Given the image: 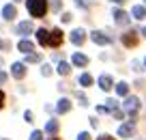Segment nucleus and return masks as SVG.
I'll use <instances>...</instances> for the list:
<instances>
[{
  "instance_id": "393cba45",
  "label": "nucleus",
  "mask_w": 146,
  "mask_h": 140,
  "mask_svg": "<svg viewBox=\"0 0 146 140\" xmlns=\"http://www.w3.org/2000/svg\"><path fill=\"white\" fill-rule=\"evenodd\" d=\"M41 73H43V76H52V67H50V65H43V67H41Z\"/></svg>"
},
{
  "instance_id": "f3484780",
  "label": "nucleus",
  "mask_w": 146,
  "mask_h": 140,
  "mask_svg": "<svg viewBox=\"0 0 146 140\" xmlns=\"http://www.w3.org/2000/svg\"><path fill=\"white\" fill-rule=\"evenodd\" d=\"M131 13H133V17H135V19H144V17H146V9H144V7H140V5L133 7Z\"/></svg>"
},
{
  "instance_id": "20e7f679",
  "label": "nucleus",
  "mask_w": 146,
  "mask_h": 140,
  "mask_svg": "<svg viewBox=\"0 0 146 140\" xmlns=\"http://www.w3.org/2000/svg\"><path fill=\"white\" fill-rule=\"evenodd\" d=\"M133 134H135V125H133V123H125V125L118 127V136L120 138H131Z\"/></svg>"
},
{
  "instance_id": "b1692460",
  "label": "nucleus",
  "mask_w": 146,
  "mask_h": 140,
  "mask_svg": "<svg viewBox=\"0 0 146 140\" xmlns=\"http://www.w3.org/2000/svg\"><path fill=\"white\" fill-rule=\"evenodd\" d=\"M41 138H43V131H39V129L30 134V140H41Z\"/></svg>"
},
{
  "instance_id": "e433bc0d",
  "label": "nucleus",
  "mask_w": 146,
  "mask_h": 140,
  "mask_svg": "<svg viewBox=\"0 0 146 140\" xmlns=\"http://www.w3.org/2000/svg\"><path fill=\"white\" fill-rule=\"evenodd\" d=\"M15 2H19V0H15Z\"/></svg>"
},
{
  "instance_id": "423d86ee",
  "label": "nucleus",
  "mask_w": 146,
  "mask_h": 140,
  "mask_svg": "<svg viewBox=\"0 0 146 140\" xmlns=\"http://www.w3.org/2000/svg\"><path fill=\"white\" fill-rule=\"evenodd\" d=\"M123 43L127 45V48H133V45L137 43V32H135V30L125 32V35H123Z\"/></svg>"
},
{
  "instance_id": "bb28decb",
  "label": "nucleus",
  "mask_w": 146,
  "mask_h": 140,
  "mask_svg": "<svg viewBox=\"0 0 146 140\" xmlns=\"http://www.w3.org/2000/svg\"><path fill=\"white\" fill-rule=\"evenodd\" d=\"M75 5L82 7V9H86V7H88V0H75Z\"/></svg>"
},
{
  "instance_id": "a878e982",
  "label": "nucleus",
  "mask_w": 146,
  "mask_h": 140,
  "mask_svg": "<svg viewBox=\"0 0 146 140\" xmlns=\"http://www.w3.org/2000/svg\"><path fill=\"white\" fill-rule=\"evenodd\" d=\"M78 140H92V136L88 134V131H82V134L78 136Z\"/></svg>"
},
{
  "instance_id": "0eeeda50",
  "label": "nucleus",
  "mask_w": 146,
  "mask_h": 140,
  "mask_svg": "<svg viewBox=\"0 0 146 140\" xmlns=\"http://www.w3.org/2000/svg\"><path fill=\"white\" fill-rule=\"evenodd\" d=\"M36 41H39L43 48H47V45H50V32H47L45 28H39V30H36Z\"/></svg>"
},
{
  "instance_id": "cd10ccee",
  "label": "nucleus",
  "mask_w": 146,
  "mask_h": 140,
  "mask_svg": "<svg viewBox=\"0 0 146 140\" xmlns=\"http://www.w3.org/2000/svg\"><path fill=\"white\" fill-rule=\"evenodd\" d=\"M5 82H7V73L0 71V84H5Z\"/></svg>"
},
{
  "instance_id": "ddd939ff",
  "label": "nucleus",
  "mask_w": 146,
  "mask_h": 140,
  "mask_svg": "<svg viewBox=\"0 0 146 140\" xmlns=\"http://www.w3.org/2000/svg\"><path fill=\"white\" fill-rule=\"evenodd\" d=\"M114 19H116V24H129V15L125 13V11H120V9H116L114 11Z\"/></svg>"
},
{
  "instance_id": "9b49d317",
  "label": "nucleus",
  "mask_w": 146,
  "mask_h": 140,
  "mask_svg": "<svg viewBox=\"0 0 146 140\" xmlns=\"http://www.w3.org/2000/svg\"><path fill=\"white\" fill-rule=\"evenodd\" d=\"M15 15H17V11H15L13 5H5V7H2V17H5V19H13Z\"/></svg>"
},
{
  "instance_id": "c756f323",
  "label": "nucleus",
  "mask_w": 146,
  "mask_h": 140,
  "mask_svg": "<svg viewBox=\"0 0 146 140\" xmlns=\"http://www.w3.org/2000/svg\"><path fill=\"white\" fill-rule=\"evenodd\" d=\"M24 119H26V121H32V112H30V110H28V112H24Z\"/></svg>"
},
{
  "instance_id": "f03ea898",
  "label": "nucleus",
  "mask_w": 146,
  "mask_h": 140,
  "mask_svg": "<svg viewBox=\"0 0 146 140\" xmlns=\"http://www.w3.org/2000/svg\"><path fill=\"white\" fill-rule=\"evenodd\" d=\"M137 108H140V99H137V97H127V99H125V112L127 114H135L137 112Z\"/></svg>"
},
{
  "instance_id": "a211bd4d",
  "label": "nucleus",
  "mask_w": 146,
  "mask_h": 140,
  "mask_svg": "<svg viewBox=\"0 0 146 140\" xmlns=\"http://www.w3.org/2000/svg\"><path fill=\"white\" fill-rule=\"evenodd\" d=\"M56 71H58L60 76H69V73H71V65L62 60V63H58V69H56Z\"/></svg>"
},
{
  "instance_id": "6e6552de",
  "label": "nucleus",
  "mask_w": 146,
  "mask_h": 140,
  "mask_svg": "<svg viewBox=\"0 0 146 140\" xmlns=\"http://www.w3.org/2000/svg\"><path fill=\"white\" fill-rule=\"evenodd\" d=\"M62 43V30L60 28H54L50 32V45H60Z\"/></svg>"
},
{
  "instance_id": "f704fd0d",
  "label": "nucleus",
  "mask_w": 146,
  "mask_h": 140,
  "mask_svg": "<svg viewBox=\"0 0 146 140\" xmlns=\"http://www.w3.org/2000/svg\"><path fill=\"white\" fill-rule=\"evenodd\" d=\"M50 140H58V138H50Z\"/></svg>"
},
{
  "instance_id": "6ab92c4d",
  "label": "nucleus",
  "mask_w": 146,
  "mask_h": 140,
  "mask_svg": "<svg viewBox=\"0 0 146 140\" xmlns=\"http://www.w3.org/2000/svg\"><path fill=\"white\" fill-rule=\"evenodd\" d=\"M116 93H118L120 97L129 95V84H127V82H120V84H116Z\"/></svg>"
},
{
  "instance_id": "c85d7f7f",
  "label": "nucleus",
  "mask_w": 146,
  "mask_h": 140,
  "mask_svg": "<svg viewBox=\"0 0 146 140\" xmlns=\"http://www.w3.org/2000/svg\"><path fill=\"white\" fill-rule=\"evenodd\" d=\"M62 22H64V24L71 22V13H64V15H62Z\"/></svg>"
},
{
  "instance_id": "1a4fd4ad",
  "label": "nucleus",
  "mask_w": 146,
  "mask_h": 140,
  "mask_svg": "<svg viewBox=\"0 0 146 140\" xmlns=\"http://www.w3.org/2000/svg\"><path fill=\"white\" fill-rule=\"evenodd\" d=\"M11 73H13V78H17V80H19V78H24V76H26V65H24V63H15Z\"/></svg>"
},
{
  "instance_id": "aec40b11",
  "label": "nucleus",
  "mask_w": 146,
  "mask_h": 140,
  "mask_svg": "<svg viewBox=\"0 0 146 140\" xmlns=\"http://www.w3.org/2000/svg\"><path fill=\"white\" fill-rule=\"evenodd\" d=\"M80 84L82 86H90L92 84V76L90 73H82V76H80Z\"/></svg>"
},
{
  "instance_id": "7c9ffc66",
  "label": "nucleus",
  "mask_w": 146,
  "mask_h": 140,
  "mask_svg": "<svg viewBox=\"0 0 146 140\" xmlns=\"http://www.w3.org/2000/svg\"><path fill=\"white\" fill-rule=\"evenodd\" d=\"M97 140H114V138H112V136H108V134H103V136H99Z\"/></svg>"
},
{
  "instance_id": "4c0bfd02",
  "label": "nucleus",
  "mask_w": 146,
  "mask_h": 140,
  "mask_svg": "<svg viewBox=\"0 0 146 140\" xmlns=\"http://www.w3.org/2000/svg\"><path fill=\"white\" fill-rule=\"evenodd\" d=\"M144 2H146V0H144Z\"/></svg>"
},
{
  "instance_id": "9d476101",
  "label": "nucleus",
  "mask_w": 146,
  "mask_h": 140,
  "mask_svg": "<svg viewBox=\"0 0 146 140\" xmlns=\"http://www.w3.org/2000/svg\"><path fill=\"white\" fill-rule=\"evenodd\" d=\"M17 50L19 52H24V54H30L32 50H35V45H32V41H26V39H22L17 43Z\"/></svg>"
},
{
  "instance_id": "f8f14e48",
  "label": "nucleus",
  "mask_w": 146,
  "mask_h": 140,
  "mask_svg": "<svg viewBox=\"0 0 146 140\" xmlns=\"http://www.w3.org/2000/svg\"><path fill=\"white\" fill-rule=\"evenodd\" d=\"M71 110V101L69 99H60L58 104H56V112L58 114H64V112H69Z\"/></svg>"
},
{
  "instance_id": "2eb2a0df",
  "label": "nucleus",
  "mask_w": 146,
  "mask_h": 140,
  "mask_svg": "<svg viewBox=\"0 0 146 140\" xmlns=\"http://www.w3.org/2000/svg\"><path fill=\"white\" fill-rule=\"evenodd\" d=\"M112 84H114V80H112L110 76H105V73L99 78V86H101L103 90H110V88H112Z\"/></svg>"
},
{
  "instance_id": "c9c22d12",
  "label": "nucleus",
  "mask_w": 146,
  "mask_h": 140,
  "mask_svg": "<svg viewBox=\"0 0 146 140\" xmlns=\"http://www.w3.org/2000/svg\"><path fill=\"white\" fill-rule=\"evenodd\" d=\"M0 48H2V41H0Z\"/></svg>"
},
{
  "instance_id": "473e14b6",
  "label": "nucleus",
  "mask_w": 146,
  "mask_h": 140,
  "mask_svg": "<svg viewBox=\"0 0 146 140\" xmlns=\"http://www.w3.org/2000/svg\"><path fill=\"white\" fill-rule=\"evenodd\" d=\"M112 2H118V5H123V2H125V0H112Z\"/></svg>"
},
{
  "instance_id": "39448f33",
  "label": "nucleus",
  "mask_w": 146,
  "mask_h": 140,
  "mask_svg": "<svg viewBox=\"0 0 146 140\" xmlns=\"http://www.w3.org/2000/svg\"><path fill=\"white\" fill-rule=\"evenodd\" d=\"M84 41H86V32H84L82 28H75V30L71 32V43L73 45H82Z\"/></svg>"
},
{
  "instance_id": "4468645a",
  "label": "nucleus",
  "mask_w": 146,
  "mask_h": 140,
  "mask_svg": "<svg viewBox=\"0 0 146 140\" xmlns=\"http://www.w3.org/2000/svg\"><path fill=\"white\" fill-rule=\"evenodd\" d=\"M71 63L75 65V67H86V65H88V58H86L84 54H73Z\"/></svg>"
},
{
  "instance_id": "4be33fe9",
  "label": "nucleus",
  "mask_w": 146,
  "mask_h": 140,
  "mask_svg": "<svg viewBox=\"0 0 146 140\" xmlns=\"http://www.w3.org/2000/svg\"><path fill=\"white\" fill-rule=\"evenodd\" d=\"M39 60H41V56H39V54H32V52H30V54H28V58H26V63H39Z\"/></svg>"
},
{
  "instance_id": "5701e85b",
  "label": "nucleus",
  "mask_w": 146,
  "mask_h": 140,
  "mask_svg": "<svg viewBox=\"0 0 146 140\" xmlns=\"http://www.w3.org/2000/svg\"><path fill=\"white\" fill-rule=\"evenodd\" d=\"M52 9L60 11V9H62V0H52Z\"/></svg>"
},
{
  "instance_id": "7ed1b4c3",
  "label": "nucleus",
  "mask_w": 146,
  "mask_h": 140,
  "mask_svg": "<svg viewBox=\"0 0 146 140\" xmlns=\"http://www.w3.org/2000/svg\"><path fill=\"white\" fill-rule=\"evenodd\" d=\"M90 39L95 41V43H99V45H110L112 43V39H110L105 32H101V30H95V32H90Z\"/></svg>"
},
{
  "instance_id": "f257e3e1",
  "label": "nucleus",
  "mask_w": 146,
  "mask_h": 140,
  "mask_svg": "<svg viewBox=\"0 0 146 140\" xmlns=\"http://www.w3.org/2000/svg\"><path fill=\"white\" fill-rule=\"evenodd\" d=\"M26 7L32 17H45L47 13V0H28Z\"/></svg>"
},
{
  "instance_id": "72a5a7b5",
  "label": "nucleus",
  "mask_w": 146,
  "mask_h": 140,
  "mask_svg": "<svg viewBox=\"0 0 146 140\" xmlns=\"http://www.w3.org/2000/svg\"><path fill=\"white\" fill-rule=\"evenodd\" d=\"M142 35H144V37H146V26H144V28H142Z\"/></svg>"
},
{
  "instance_id": "412c9836",
  "label": "nucleus",
  "mask_w": 146,
  "mask_h": 140,
  "mask_svg": "<svg viewBox=\"0 0 146 140\" xmlns=\"http://www.w3.org/2000/svg\"><path fill=\"white\" fill-rule=\"evenodd\" d=\"M45 131H47V134H56V131H58V123H56V121H50V123L45 125Z\"/></svg>"
},
{
  "instance_id": "2f4dec72",
  "label": "nucleus",
  "mask_w": 146,
  "mask_h": 140,
  "mask_svg": "<svg viewBox=\"0 0 146 140\" xmlns=\"http://www.w3.org/2000/svg\"><path fill=\"white\" fill-rule=\"evenodd\" d=\"M2 106H5V93L0 90V108H2Z\"/></svg>"
},
{
  "instance_id": "dca6fc26",
  "label": "nucleus",
  "mask_w": 146,
  "mask_h": 140,
  "mask_svg": "<svg viewBox=\"0 0 146 140\" xmlns=\"http://www.w3.org/2000/svg\"><path fill=\"white\" fill-rule=\"evenodd\" d=\"M30 32H32V24L30 22H19L17 35H30Z\"/></svg>"
}]
</instances>
